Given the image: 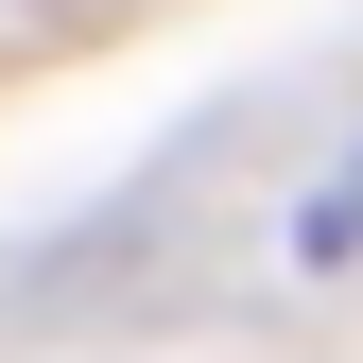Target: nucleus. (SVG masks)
Returning <instances> with one entry per match:
<instances>
[{"mask_svg": "<svg viewBox=\"0 0 363 363\" xmlns=\"http://www.w3.org/2000/svg\"><path fill=\"white\" fill-rule=\"evenodd\" d=\"M294 259H363V156H346V191H311V225H294Z\"/></svg>", "mask_w": 363, "mask_h": 363, "instance_id": "1", "label": "nucleus"}]
</instances>
